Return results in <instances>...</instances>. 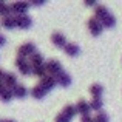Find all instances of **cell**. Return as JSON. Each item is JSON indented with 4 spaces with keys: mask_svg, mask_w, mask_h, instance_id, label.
I'll list each match as a JSON object with an SVG mask.
<instances>
[{
    "mask_svg": "<svg viewBox=\"0 0 122 122\" xmlns=\"http://www.w3.org/2000/svg\"><path fill=\"white\" fill-rule=\"evenodd\" d=\"M31 71H33L34 76L37 77H43L45 73H46V68H45V60H43V56L40 53H36L34 56H31Z\"/></svg>",
    "mask_w": 122,
    "mask_h": 122,
    "instance_id": "obj_2",
    "label": "cell"
},
{
    "mask_svg": "<svg viewBox=\"0 0 122 122\" xmlns=\"http://www.w3.org/2000/svg\"><path fill=\"white\" fill-rule=\"evenodd\" d=\"M94 17L101 22V25L104 28H113L114 25H116V19H114V15L111 14V12L108 11V8L104 6V5H97V6H96Z\"/></svg>",
    "mask_w": 122,
    "mask_h": 122,
    "instance_id": "obj_1",
    "label": "cell"
},
{
    "mask_svg": "<svg viewBox=\"0 0 122 122\" xmlns=\"http://www.w3.org/2000/svg\"><path fill=\"white\" fill-rule=\"evenodd\" d=\"M94 122H110L108 114L104 113V111H97V114L94 116Z\"/></svg>",
    "mask_w": 122,
    "mask_h": 122,
    "instance_id": "obj_23",
    "label": "cell"
},
{
    "mask_svg": "<svg viewBox=\"0 0 122 122\" xmlns=\"http://www.w3.org/2000/svg\"><path fill=\"white\" fill-rule=\"evenodd\" d=\"M63 50H65V54L70 56V57H76V56H79V53H81V48H79V45H76V43H66V46L63 48Z\"/></svg>",
    "mask_w": 122,
    "mask_h": 122,
    "instance_id": "obj_16",
    "label": "cell"
},
{
    "mask_svg": "<svg viewBox=\"0 0 122 122\" xmlns=\"http://www.w3.org/2000/svg\"><path fill=\"white\" fill-rule=\"evenodd\" d=\"M39 85L45 90V91L50 93L51 90L57 85V82H56V77H53V76H50V74H45L43 77H40V83H39Z\"/></svg>",
    "mask_w": 122,
    "mask_h": 122,
    "instance_id": "obj_8",
    "label": "cell"
},
{
    "mask_svg": "<svg viewBox=\"0 0 122 122\" xmlns=\"http://www.w3.org/2000/svg\"><path fill=\"white\" fill-rule=\"evenodd\" d=\"M5 42H6L5 36H2V34H0V46H2V45H5Z\"/></svg>",
    "mask_w": 122,
    "mask_h": 122,
    "instance_id": "obj_27",
    "label": "cell"
},
{
    "mask_svg": "<svg viewBox=\"0 0 122 122\" xmlns=\"http://www.w3.org/2000/svg\"><path fill=\"white\" fill-rule=\"evenodd\" d=\"M102 99H91V102H90V107H91V110H96V111H101L102 108Z\"/></svg>",
    "mask_w": 122,
    "mask_h": 122,
    "instance_id": "obj_22",
    "label": "cell"
},
{
    "mask_svg": "<svg viewBox=\"0 0 122 122\" xmlns=\"http://www.w3.org/2000/svg\"><path fill=\"white\" fill-rule=\"evenodd\" d=\"M102 28H104V26L101 25V22H99L96 17H93V19H90V20H88V31L91 33V36H94V37L101 36Z\"/></svg>",
    "mask_w": 122,
    "mask_h": 122,
    "instance_id": "obj_9",
    "label": "cell"
},
{
    "mask_svg": "<svg viewBox=\"0 0 122 122\" xmlns=\"http://www.w3.org/2000/svg\"><path fill=\"white\" fill-rule=\"evenodd\" d=\"M0 83H3V82H2V81H0Z\"/></svg>",
    "mask_w": 122,
    "mask_h": 122,
    "instance_id": "obj_29",
    "label": "cell"
},
{
    "mask_svg": "<svg viewBox=\"0 0 122 122\" xmlns=\"http://www.w3.org/2000/svg\"><path fill=\"white\" fill-rule=\"evenodd\" d=\"M2 26L6 28V30H14L15 26H17V22H15V15L9 14L6 15V17L2 19Z\"/></svg>",
    "mask_w": 122,
    "mask_h": 122,
    "instance_id": "obj_14",
    "label": "cell"
},
{
    "mask_svg": "<svg viewBox=\"0 0 122 122\" xmlns=\"http://www.w3.org/2000/svg\"><path fill=\"white\" fill-rule=\"evenodd\" d=\"M76 105H66L62 111L56 116V121L54 122H71L73 117L76 116Z\"/></svg>",
    "mask_w": 122,
    "mask_h": 122,
    "instance_id": "obj_3",
    "label": "cell"
},
{
    "mask_svg": "<svg viewBox=\"0 0 122 122\" xmlns=\"http://www.w3.org/2000/svg\"><path fill=\"white\" fill-rule=\"evenodd\" d=\"M85 5H88V6H94V5H97V2H94V0H90V2H88V0H86Z\"/></svg>",
    "mask_w": 122,
    "mask_h": 122,
    "instance_id": "obj_26",
    "label": "cell"
},
{
    "mask_svg": "<svg viewBox=\"0 0 122 122\" xmlns=\"http://www.w3.org/2000/svg\"><path fill=\"white\" fill-rule=\"evenodd\" d=\"M43 3H45L43 0H39V2H37V0H34V2H31V3H30V5H36V6H40V5H43Z\"/></svg>",
    "mask_w": 122,
    "mask_h": 122,
    "instance_id": "obj_25",
    "label": "cell"
},
{
    "mask_svg": "<svg viewBox=\"0 0 122 122\" xmlns=\"http://www.w3.org/2000/svg\"><path fill=\"white\" fill-rule=\"evenodd\" d=\"M90 110H91V107H90V102L83 101V99H81V101L76 104V111H77L79 114H82V116L90 114Z\"/></svg>",
    "mask_w": 122,
    "mask_h": 122,
    "instance_id": "obj_13",
    "label": "cell"
},
{
    "mask_svg": "<svg viewBox=\"0 0 122 122\" xmlns=\"http://www.w3.org/2000/svg\"><path fill=\"white\" fill-rule=\"evenodd\" d=\"M15 22H17V28L20 30H28L33 25V20H31L30 15L23 14V15H15Z\"/></svg>",
    "mask_w": 122,
    "mask_h": 122,
    "instance_id": "obj_10",
    "label": "cell"
},
{
    "mask_svg": "<svg viewBox=\"0 0 122 122\" xmlns=\"http://www.w3.org/2000/svg\"><path fill=\"white\" fill-rule=\"evenodd\" d=\"M56 82L59 83L60 86H70L71 85V76H70L68 73L62 71V73H59V74L56 76Z\"/></svg>",
    "mask_w": 122,
    "mask_h": 122,
    "instance_id": "obj_12",
    "label": "cell"
},
{
    "mask_svg": "<svg viewBox=\"0 0 122 122\" xmlns=\"http://www.w3.org/2000/svg\"><path fill=\"white\" fill-rule=\"evenodd\" d=\"M11 14V8H9V5H6L5 2H0V15L2 17H6V15Z\"/></svg>",
    "mask_w": 122,
    "mask_h": 122,
    "instance_id": "obj_21",
    "label": "cell"
},
{
    "mask_svg": "<svg viewBox=\"0 0 122 122\" xmlns=\"http://www.w3.org/2000/svg\"><path fill=\"white\" fill-rule=\"evenodd\" d=\"M102 91H104V86H102L101 83H93V85L90 86V93H91L93 99H101Z\"/></svg>",
    "mask_w": 122,
    "mask_h": 122,
    "instance_id": "obj_18",
    "label": "cell"
},
{
    "mask_svg": "<svg viewBox=\"0 0 122 122\" xmlns=\"http://www.w3.org/2000/svg\"><path fill=\"white\" fill-rule=\"evenodd\" d=\"M11 12H12V15H23V14H26V11H28V8H30V3L28 2H14L11 6Z\"/></svg>",
    "mask_w": 122,
    "mask_h": 122,
    "instance_id": "obj_6",
    "label": "cell"
},
{
    "mask_svg": "<svg viewBox=\"0 0 122 122\" xmlns=\"http://www.w3.org/2000/svg\"><path fill=\"white\" fill-rule=\"evenodd\" d=\"M3 85L6 86V88L12 90L15 85H17V77H15V74H12V73H6L5 76V81H3Z\"/></svg>",
    "mask_w": 122,
    "mask_h": 122,
    "instance_id": "obj_17",
    "label": "cell"
},
{
    "mask_svg": "<svg viewBox=\"0 0 122 122\" xmlns=\"http://www.w3.org/2000/svg\"><path fill=\"white\" fill-rule=\"evenodd\" d=\"M0 122H15V121H12V119H6V121H0Z\"/></svg>",
    "mask_w": 122,
    "mask_h": 122,
    "instance_id": "obj_28",
    "label": "cell"
},
{
    "mask_svg": "<svg viewBox=\"0 0 122 122\" xmlns=\"http://www.w3.org/2000/svg\"><path fill=\"white\" fill-rule=\"evenodd\" d=\"M81 122H94V117L90 116V114H85V116L81 117Z\"/></svg>",
    "mask_w": 122,
    "mask_h": 122,
    "instance_id": "obj_24",
    "label": "cell"
},
{
    "mask_svg": "<svg viewBox=\"0 0 122 122\" xmlns=\"http://www.w3.org/2000/svg\"><path fill=\"white\" fill-rule=\"evenodd\" d=\"M45 68H46V73H48L50 76H53V77H56L59 73L63 71V70H62V63H60L57 59L48 60V62L45 63Z\"/></svg>",
    "mask_w": 122,
    "mask_h": 122,
    "instance_id": "obj_5",
    "label": "cell"
},
{
    "mask_svg": "<svg viewBox=\"0 0 122 122\" xmlns=\"http://www.w3.org/2000/svg\"><path fill=\"white\" fill-rule=\"evenodd\" d=\"M14 97V94H12V90H9V88H3L2 91H0V101H3V102H11V99Z\"/></svg>",
    "mask_w": 122,
    "mask_h": 122,
    "instance_id": "obj_20",
    "label": "cell"
},
{
    "mask_svg": "<svg viewBox=\"0 0 122 122\" xmlns=\"http://www.w3.org/2000/svg\"><path fill=\"white\" fill-rule=\"evenodd\" d=\"M12 94H14V97H17V99H25L28 96V90H26L25 85L17 83V85L12 88Z\"/></svg>",
    "mask_w": 122,
    "mask_h": 122,
    "instance_id": "obj_15",
    "label": "cell"
},
{
    "mask_svg": "<svg viewBox=\"0 0 122 122\" xmlns=\"http://www.w3.org/2000/svg\"><path fill=\"white\" fill-rule=\"evenodd\" d=\"M37 51H36V45L31 43V42H26L23 43L20 48L17 50V57H22V59H26V57H31L34 56Z\"/></svg>",
    "mask_w": 122,
    "mask_h": 122,
    "instance_id": "obj_4",
    "label": "cell"
},
{
    "mask_svg": "<svg viewBox=\"0 0 122 122\" xmlns=\"http://www.w3.org/2000/svg\"><path fill=\"white\" fill-rule=\"evenodd\" d=\"M31 94H33V97H34V99H43L45 96L48 94V91H45V90L42 88L40 85H36L33 90H31Z\"/></svg>",
    "mask_w": 122,
    "mask_h": 122,
    "instance_id": "obj_19",
    "label": "cell"
},
{
    "mask_svg": "<svg viewBox=\"0 0 122 122\" xmlns=\"http://www.w3.org/2000/svg\"><path fill=\"white\" fill-rule=\"evenodd\" d=\"M51 42H53L57 48H65L66 43H68V42H66V37L63 36L62 33H53V36H51Z\"/></svg>",
    "mask_w": 122,
    "mask_h": 122,
    "instance_id": "obj_11",
    "label": "cell"
},
{
    "mask_svg": "<svg viewBox=\"0 0 122 122\" xmlns=\"http://www.w3.org/2000/svg\"><path fill=\"white\" fill-rule=\"evenodd\" d=\"M15 66H17V70L20 71V74H23V76H28V74H31V63L28 62L26 59H22V57H17L15 59Z\"/></svg>",
    "mask_w": 122,
    "mask_h": 122,
    "instance_id": "obj_7",
    "label": "cell"
}]
</instances>
